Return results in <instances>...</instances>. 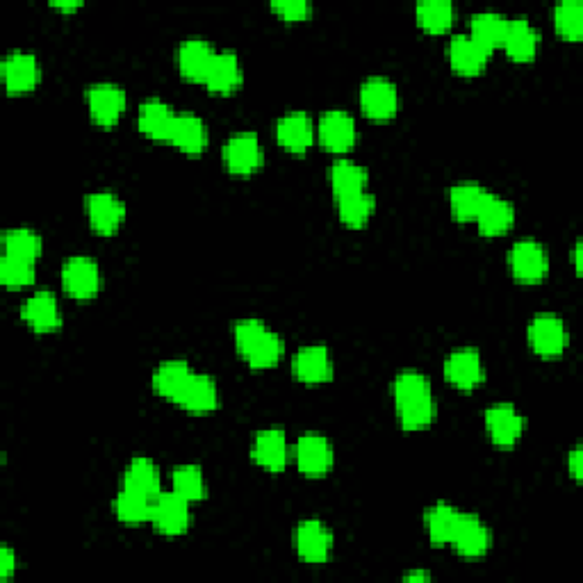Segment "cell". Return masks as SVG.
Masks as SVG:
<instances>
[{
  "instance_id": "1",
  "label": "cell",
  "mask_w": 583,
  "mask_h": 583,
  "mask_svg": "<svg viewBox=\"0 0 583 583\" xmlns=\"http://www.w3.org/2000/svg\"><path fill=\"white\" fill-rule=\"evenodd\" d=\"M394 404L404 431H424L433 424L435 406L431 383L417 372H404L394 381Z\"/></svg>"
},
{
  "instance_id": "2",
  "label": "cell",
  "mask_w": 583,
  "mask_h": 583,
  "mask_svg": "<svg viewBox=\"0 0 583 583\" xmlns=\"http://www.w3.org/2000/svg\"><path fill=\"white\" fill-rule=\"evenodd\" d=\"M235 347L253 369H269L281 363L285 344L258 319H242L233 328Z\"/></svg>"
},
{
  "instance_id": "3",
  "label": "cell",
  "mask_w": 583,
  "mask_h": 583,
  "mask_svg": "<svg viewBox=\"0 0 583 583\" xmlns=\"http://www.w3.org/2000/svg\"><path fill=\"white\" fill-rule=\"evenodd\" d=\"M508 265H511V274L515 281L536 285L545 281L549 258L543 244H538L536 240H520L513 244L511 253H508Z\"/></svg>"
},
{
  "instance_id": "4",
  "label": "cell",
  "mask_w": 583,
  "mask_h": 583,
  "mask_svg": "<svg viewBox=\"0 0 583 583\" xmlns=\"http://www.w3.org/2000/svg\"><path fill=\"white\" fill-rule=\"evenodd\" d=\"M62 285L69 297L78 301L94 299L101 290V269L92 258H69L62 267Z\"/></svg>"
},
{
  "instance_id": "5",
  "label": "cell",
  "mask_w": 583,
  "mask_h": 583,
  "mask_svg": "<svg viewBox=\"0 0 583 583\" xmlns=\"http://www.w3.org/2000/svg\"><path fill=\"white\" fill-rule=\"evenodd\" d=\"M87 108L103 128H114L126 112V92L112 82H98L87 89Z\"/></svg>"
},
{
  "instance_id": "6",
  "label": "cell",
  "mask_w": 583,
  "mask_h": 583,
  "mask_svg": "<svg viewBox=\"0 0 583 583\" xmlns=\"http://www.w3.org/2000/svg\"><path fill=\"white\" fill-rule=\"evenodd\" d=\"M529 342L538 356L558 358L568 349V328L556 315L543 312L529 324Z\"/></svg>"
},
{
  "instance_id": "7",
  "label": "cell",
  "mask_w": 583,
  "mask_h": 583,
  "mask_svg": "<svg viewBox=\"0 0 583 583\" xmlns=\"http://www.w3.org/2000/svg\"><path fill=\"white\" fill-rule=\"evenodd\" d=\"M360 108L374 121H390L399 112V92L388 78H369L360 89Z\"/></svg>"
},
{
  "instance_id": "8",
  "label": "cell",
  "mask_w": 583,
  "mask_h": 583,
  "mask_svg": "<svg viewBox=\"0 0 583 583\" xmlns=\"http://www.w3.org/2000/svg\"><path fill=\"white\" fill-rule=\"evenodd\" d=\"M262 162H265V153L253 133L233 135L224 146V164L233 176L256 174Z\"/></svg>"
},
{
  "instance_id": "9",
  "label": "cell",
  "mask_w": 583,
  "mask_h": 583,
  "mask_svg": "<svg viewBox=\"0 0 583 583\" xmlns=\"http://www.w3.org/2000/svg\"><path fill=\"white\" fill-rule=\"evenodd\" d=\"M190 522L192 513L187 499L176 495V492H169V495H160L155 499L151 524L162 533V536L171 538L183 536V533L190 529Z\"/></svg>"
},
{
  "instance_id": "10",
  "label": "cell",
  "mask_w": 583,
  "mask_h": 583,
  "mask_svg": "<svg viewBox=\"0 0 583 583\" xmlns=\"http://www.w3.org/2000/svg\"><path fill=\"white\" fill-rule=\"evenodd\" d=\"M319 142L326 151L331 153H349L353 146H356V121H353L351 114L333 110L326 112L322 119H319L317 126Z\"/></svg>"
},
{
  "instance_id": "11",
  "label": "cell",
  "mask_w": 583,
  "mask_h": 583,
  "mask_svg": "<svg viewBox=\"0 0 583 583\" xmlns=\"http://www.w3.org/2000/svg\"><path fill=\"white\" fill-rule=\"evenodd\" d=\"M85 210L94 231L105 237L117 233L123 219H126V208H123V203L110 192L89 194L85 199Z\"/></svg>"
},
{
  "instance_id": "12",
  "label": "cell",
  "mask_w": 583,
  "mask_h": 583,
  "mask_svg": "<svg viewBox=\"0 0 583 583\" xmlns=\"http://www.w3.org/2000/svg\"><path fill=\"white\" fill-rule=\"evenodd\" d=\"M297 467L301 474L312 476V479L331 472V467H333L331 442L319 433L301 435L297 442Z\"/></svg>"
},
{
  "instance_id": "13",
  "label": "cell",
  "mask_w": 583,
  "mask_h": 583,
  "mask_svg": "<svg viewBox=\"0 0 583 583\" xmlns=\"http://www.w3.org/2000/svg\"><path fill=\"white\" fill-rule=\"evenodd\" d=\"M483 363L479 351L461 349L445 360V379L458 390L470 392L483 383Z\"/></svg>"
},
{
  "instance_id": "14",
  "label": "cell",
  "mask_w": 583,
  "mask_h": 583,
  "mask_svg": "<svg viewBox=\"0 0 583 583\" xmlns=\"http://www.w3.org/2000/svg\"><path fill=\"white\" fill-rule=\"evenodd\" d=\"M486 429L497 447L511 449L524 431V417L508 404L492 406L486 410Z\"/></svg>"
},
{
  "instance_id": "15",
  "label": "cell",
  "mask_w": 583,
  "mask_h": 583,
  "mask_svg": "<svg viewBox=\"0 0 583 583\" xmlns=\"http://www.w3.org/2000/svg\"><path fill=\"white\" fill-rule=\"evenodd\" d=\"M215 57L217 53L210 41H205L201 37H192L183 41L178 48V69L187 80L205 82L212 62H215Z\"/></svg>"
},
{
  "instance_id": "16",
  "label": "cell",
  "mask_w": 583,
  "mask_h": 583,
  "mask_svg": "<svg viewBox=\"0 0 583 583\" xmlns=\"http://www.w3.org/2000/svg\"><path fill=\"white\" fill-rule=\"evenodd\" d=\"M333 549V536L319 520H306L297 529V552L310 565L326 563Z\"/></svg>"
},
{
  "instance_id": "17",
  "label": "cell",
  "mask_w": 583,
  "mask_h": 583,
  "mask_svg": "<svg viewBox=\"0 0 583 583\" xmlns=\"http://www.w3.org/2000/svg\"><path fill=\"white\" fill-rule=\"evenodd\" d=\"M3 80L10 94H28L39 85L41 67L35 55L12 53L3 62Z\"/></svg>"
},
{
  "instance_id": "18",
  "label": "cell",
  "mask_w": 583,
  "mask_h": 583,
  "mask_svg": "<svg viewBox=\"0 0 583 583\" xmlns=\"http://www.w3.org/2000/svg\"><path fill=\"white\" fill-rule=\"evenodd\" d=\"M312 137H315V128L308 114L290 112L276 123V139L287 153L301 155L312 146Z\"/></svg>"
},
{
  "instance_id": "19",
  "label": "cell",
  "mask_w": 583,
  "mask_h": 583,
  "mask_svg": "<svg viewBox=\"0 0 583 583\" xmlns=\"http://www.w3.org/2000/svg\"><path fill=\"white\" fill-rule=\"evenodd\" d=\"M451 69L461 76H479L488 67L490 53L481 48L470 35H458L449 41L447 48Z\"/></svg>"
},
{
  "instance_id": "20",
  "label": "cell",
  "mask_w": 583,
  "mask_h": 583,
  "mask_svg": "<svg viewBox=\"0 0 583 583\" xmlns=\"http://www.w3.org/2000/svg\"><path fill=\"white\" fill-rule=\"evenodd\" d=\"M21 317L32 331L37 333H53L62 326V312L57 308V301L53 294L37 292L23 303Z\"/></svg>"
},
{
  "instance_id": "21",
  "label": "cell",
  "mask_w": 583,
  "mask_h": 583,
  "mask_svg": "<svg viewBox=\"0 0 583 583\" xmlns=\"http://www.w3.org/2000/svg\"><path fill=\"white\" fill-rule=\"evenodd\" d=\"M294 374L301 383L319 385L333 379V360L324 347H303L294 356Z\"/></svg>"
},
{
  "instance_id": "22",
  "label": "cell",
  "mask_w": 583,
  "mask_h": 583,
  "mask_svg": "<svg viewBox=\"0 0 583 583\" xmlns=\"http://www.w3.org/2000/svg\"><path fill=\"white\" fill-rule=\"evenodd\" d=\"M242 80H244V73H242V64L240 60H237V55L231 51H224V53H217L203 85L208 87L212 94L228 96V94H233L235 89L242 87Z\"/></svg>"
},
{
  "instance_id": "23",
  "label": "cell",
  "mask_w": 583,
  "mask_h": 583,
  "mask_svg": "<svg viewBox=\"0 0 583 583\" xmlns=\"http://www.w3.org/2000/svg\"><path fill=\"white\" fill-rule=\"evenodd\" d=\"M253 461L267 472H283L287 465V440L281 429H267L256 435L253 442Z\"/></svg>"
},
{
  "instance_id": "24",
  "label": "cell",
  "mask_w": 583,
  "mask_h": 583,
  "mask_svg": "<svg viewBox=\"0 0 583 583\" xmlns=\"http://www.w3.org/2000/svg\"><path fill=\"white\" fill-rule=\"evenodd\" d=\"M456 552L465 558H481L488 554L490 549V531L486 524H483L476 515H465L461 517V524H458L454 543Z\"/></svg>"
},
{
  "instance_id": "25",
  "label": "cell",
  "mask_w": 583,
  "mask_h": 583,
  "mask_svg": "<svg viewBox=\"0 0 583 583\" xmlns=\"http://www.w3.org/2000/svg\"><path fill=\"white\" fill-rule=\"evenodd\" d=\"M178 114L171 112L167 103L162 101H146L142 103L137 114V126L146 137L158 139V142H169L174 133V123Z\"/></svg>"
},
{
  "instance_id": "26",
  "label": "cell",
  "mask_w": 583,
  "mask_h": 583,
  "mask_svg": "<svg viewBox=\"0 0 583 583\" xmlns=\"http://www.w3.org/2000/svg\"><path fill=\"white\" fill-rule=\"evenodd\" d=\"M169 142L187 155H201L208 149L210 135L199 117H194V114H178Z\"/></svg>"
},
{
  "instance_id": "27",
  "label": "cell",
  "mask_w": 583,
  "mask_h": 583,
  "mask_svg": "<svg viewBox=\"0 0 583 583\" xmlns=\"http://www.w3.org/2000/svg\"><path fill=\"white\" fill-rule=\"evenodd\" d=\"M180 408H185L187 413L205 415L217 410L219 406V392L215 381L205 374H194L192 381L187 383V388L180 394V399L176 401Z\"/></svg>"
},
{
  "instance_id": "28",
  "label": "cell",
  "mask_w": 583,
  "mask_h": 583,
  "mask_svg": "<svg viewBox=\"0 0 583 583\" xmlns=\"http://www.w3.org/2000/svg\"><path fill=\"white\" fill-rule=\"evenodd\" d=\"M194 372L185 360H169V363H162L153 374V390L155 394H160L162 399L176 401L180 399V394L187 388V383L192 381Z\"/></svg>"
},
{
  "instance_id": "29",
  "label": "cell",
  "mask_w": 583,
  "mask_h": 583,
  "mask_svg": "<svg viewBox=\"0 0 583 583\" xmlns=\"http://www.w3.org/2000/svg\"><path fill=\"white\" fill-rule=\"evenodd\" d=\"M538 30L527 19L508 21V32L504 39V51L515 62H531L538 53Z\"/></svg>"
},
{
  "instance_id": "30",
  "label": "cell",
  "mask_w": 583,
  "mask_h": 583,
  "mask_svg": "<svg viewBox=\"0 0 583 583\" xmlns=\"http://www.w3.org/2000/svg\"><path fill=\"white\" fill-rule=\"evenodd\" d=\"M123 488L139 492V495L158 499L160 492V472L151 458L137 456L130 461L126 474H123Z\"/></svg>"
},
{
  "instance_id": "31",
  "label": "cell",
  "mask_w": 583,
  "mask_h": 583,
  "mask_svg": "<svg viewBox=\"0 0 583 583\" xmlns=\"http://www.w3.org/2000/svg\"><path fill=\"white\" fill-rule=\"evenodd\" d=\"M513 221H515L513 205L504 199H499V196L490 194L488 201L483 203L479 217H476V226H479L481 235L497 237V235H504L506 231H511Z\"/></svg>"
},
{
  "instance_id": "32",
  "label": "cell",
  "mask_w": 583,
  "mask_h": 583,
  "mask_svg": "<svg viewBox=\"0 0 583 583\" xmlns=\"http://www.w3.org/2000/svg\"><path fill=\"white\" fill-rule=\"evenodd\" d=\"M490 192L486 187L476 185V183H463L451 187L449 192V205H451V215L458 221H476L479 212L483 208V203L488 201Z\"/></svg>"
},
{
  "instance_id": "33",
  "label": "cell",
  "mask_w": 583,
  "mask_h": 583,
  "mask_svg": "<svg viewBox=\"0 0 583 583\" xmlns=\"http://www.w3.org/2000/svg\"><path fill=\"white\" fill-rule=\"evenodd\" d=\"M472 39L481 48H486L488 53L495 51V48H504V39L508 32V19L504 14L497 12H481L472 16Z\"/></svg>"
},
{
  "instance_id": "34",
  "label": "cell",
  "mask_w": 583,
  "mask_h": 583,
  "mask_svg": "<svg viewBox=\"0 0 583 583\" xmlns=\"http://www.w3.org/2000/svg\"><path fill=\"white\" fill-rule=\"evenodd\" d=\"M463 513L449 504H435L426 511V531L433 545H451L454 543L456 529L461 524Z\"/></svg>"
},
{
  "instance_id": "35",
  "label": "cell",
  "mask_w": 583,
  "mask_h": 583,
  "mask_svg": "<svg viewBox=\"0 0 583 583\" xmlns=\"http://www.w3.org/2000/svg\"><path fill=\"white\" fill-rule=\"evenodd\" d=\"M367 180L369 174L365 167H360L356 162L340 160L331 167V187L335 199H344V196L367 192Z\"/></svg>"
},
{
  "instance_id": "36",
  "label": "cell",
  "mask_w": 583,
  "mask_h": 583,
  "mask_svg": "<svg viewBox=\"0 0 583 583\" xmlns=\"http://www.w3.org/2000/svg\"><path fill=\"white\" fill-rule=\"evenodd\" d=\"M155 499L139 495V492L123 488L114 499V513L123 524H144L151 522Z\"/></svg>"
},
{
  "instance_id": "37",
  "label": "cell",
  "mask_w": 583,
  "mask_h": 583,
  "mask_svg": "<svg viewBox=\"0 0 583 583\" xmlns=\"http://www.w3.org/2000/svg\"><path fill=\"white\" fill-rule=\"evenodd\" d=\"M376 210V199L369 192L351 194L338 199V215L342 219L344 226L349 228H363L369 217L374 215Z\"/></svg>"
},
{
  "instance_id": "38",
  "label": "cell",
  "mask_w": 583,
  "mask_h": 583,
  "mask_svg": "<svg viewBox=\"0 0 583 583\" xmlns=\"http://www.w3.org/2000/svg\"><path fill=\"white\" fill-rule=\"evenodd\" d=\"M454 5L449 0H429V3L417 5V23L431 35H442L454 23Z\"/></svg>"
},
{
  "instance_id": "39",
  "label": "cell",
  "mask_w": 583,
  "mask_h": 583,
  "mask_svg": "<svg viewBox=\"0 0 583 583\" xmlns=\"http://www.w3.org/2000/svg\"><path fill=\"white\" fill-rule=\"evenodd\" d=\"M171 486H174L176 495H180L187 502H201L208 495V486H205L203 472L196 465H180L171 474Z\"/></svg>"
},
{
  "instance_id": "40",
  "label": "cell",
  "mask_w": 583,
  "mask_h": 583,
  "mask_svg": "<svg viewBox=\"0 0 583 583\" xmlns=\"http://www.w3.org/2000/svg\"><path fill=\"white\" fill-rule=\"evenodd\" d=\"M5 244V256L21 258L28 262H37L41 256V237L30 231V228H14L7 231L3 237Z\"/></svg>"
},
{
  "instance_id": "41",
  "label": "cell",
  "mask_w": 583,
  "mask_h": 583,
  "mask_svg": "<svg viewBox=\"0 0 583 583\" xmlns=\"http://www.w3.org/2000/svg\"><path fill=\"white\" fill-rule=\"evenodd\" d=\"M556 32L568 41H579L583 37V10L579 0H565L554 10Z\"/></svg>"
},
{
  "instance_id": "42",
  "label": "cell",
  "mask_w": 583,
  "mask_h": 583,
  "mask_svg": "<svg viewBox=\"0 0 583 583\" xmlns=\"http://www.w3.org/2000/svg\"><path fill=\"white\" fill-rule=\"evenodd\" d=\"M0 283L5 287H28L35 283V262L5 256L0 260Z\"/></svg>"
},
{
  "instance_id": "43",
  "label": "cell",
  "mask_w": 583,
  "mask_h": 583,
  "mask_svg": "<svg viewBox=\"0 0 583 583\" xmlns=\"http://www.w3.org/2000/svg\"><path fill=\"white\" fill-rule=\"evenodd\" d=\"M272 10L285 21H306L312 14V5L306 0H281V3H272Z\"/></svg>"
},
{
  "instance_id": "44",
  "label": "cell",
  "mask_w": 583,
  "mask_h": 583,
  "mask_svg": "<svg viewBox=\"0 0 583 583\" xmlns=\"http://www.w3.org/2000/svg\"><path fill=\"white\" fill-rule=\"evenodd\" d=\"M14 570H16V556L10 547H3V552H0V577L10 579Z\"/></svg>"
},
{
  "instance_id": "45",
  "label": "cell",
  "mask_w": 583,
  "mask_h": 583,
  "mask_svg": "<svg viewBox=\"0 0 583 583\" xmlns=\"http://www.w3.org/2000/svg\"><path fill=\"white\" fill-rule=\"evenodd\" d=\"M581 449L577 447L572 451L570 454V458H568V467H570V474H572V479L574 481H579L581 479Z\"/></svg>"
},
{
  "instance_id": "46",
  "label": "cell",
  "mask_w": 583,
  "mask_h": 583,
  "mask_svg": "<svg viewBox=\"0 0 583 583\" xmlns=\"http://www.w3.org/2000/svg\"><path fill=\"white\" fill-rule=\"evenodd\" d=\"M53 7H55V10H62V12H76L82 7V3H80V0H76V3H60V0H55Z\"/></svg>"
},
{
  "instance_id": "47",
  "label": "cell",
  "mask_w": 583,
  "mask_h": 583,
  "mask_svg": "<svg viewBox=\"0 0 583 583\" xmlns=\"http://www.w3.org/2000/svg\"><path fill=\"white\" fill-rule=\"evenodd\" d=\"M406 581H429L431 577L426 572H410V574H406L404 577Z\"/></svg>"
},
{
  "instance_id": "48",
  "label": "cell",
  "mask_w": 583,
  "mask_h": 583,
  "mask_svg": "<svg viewBox=\"0 0 583 583\" xmlns=\"http://www.w3.org/2000/svg\"><path fill=\"white\" fill-rule=\"evenodd\" d=\"M572 256H574V272L579 274V272H581V244L574 246V253H572Z\"/></svg>"
}]
</instances>
